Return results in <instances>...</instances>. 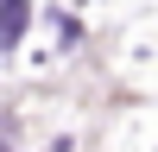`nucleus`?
Returning a JSON list of instances; mask_svg holds the SVG:
<instances>
[{
  "label": "nucleus",
  "mask_w": 158,
  "mask_h": 152,
  "mask_svg": "<svg viewBox=\"0 0 158 152\" xmlns=\"http://www.w3.org/2000/svg\"><path fill=\"white\" fill-rule=\"evenodd\" d=\"M25 19H32V6H25V0H6V6H0V51H13V44H19Z\"/></svg>",
  "instance_id": "1"
}]
</instances>
